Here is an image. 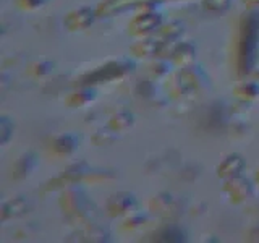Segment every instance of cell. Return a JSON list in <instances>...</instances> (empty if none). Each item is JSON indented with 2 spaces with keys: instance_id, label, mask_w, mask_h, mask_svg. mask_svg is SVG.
<instances>
[{
  "instance_id": "cell-15",
  "label": "cell",
  "mask_w": 259,
  "mask_h": 243,
  "mask_svg": "<svg viewBox=\"0 0 259 243\" xmlns=\"http://www.w3.org/2000/svg\"><path fill=\"white\" fill-rule=\"evenodd\" d=\"M26 211H28V199H24V196H18L10 201H5L2 205V221L21 216L23 213H26Z\"/></svg>"
},
{
  "instance_id": "cell-14",
  "label": "cell",
  "mask_w": 259,
  "mask_h": 243,
  "mask_svg": "<svg viewBox=\"0 0 259 243\" xmlns=\"http://www.w3.org/2000/svg\"><path fill=\"white\" fill-rule=\"evenodd\" d=\"M96 94L97 93L94 86H81L68 96L67 105H70V107H84L96 99Z\"/></svg>"
},
{
  "instance_id": "cell-12",
  "label": "cell",
  "mask_w": 259,
  "mask_h": 243,
  "mask_svg": "<svg viewBox=\"0 0 259 243\" xmlns=\"http://www.w3.org/2000/svg\"><path fill=\"white\" fill-rule=\"evenodd\" d=\"M196 59V47L191 43H178L174 47V52L170 55V60L177 65L178 68H186L194 63Z\"/></svg>"
},
{
  "instance_id": "cell-21",
  "label": "cell",
  "mask_w": 259,
  "mask_h": 243,
  "mask_svg": "<svg viewBox=\"0 0 259 243\" xmlns=\"http://www.w3.org/2000/svg\"><path fill=\"white\" fill-rule=\"evenodd\" d=\"M13 130H15V125L10 118L5 117V115L0 118V143L7 144L8 140H10L12 135H13Z\"/></svg>"
},
{
  "instance_id": "cell-17",
  "label": "cell",
  "mask_w": 259,
  "mask_h": 243,
  "mask_svg": "<svg viewBox=\"0 0 259 243\" xmlns=\"http://www.w3.org/2000/svg\"><path fill=\"white\" fill-rule=\"evenodd\" d=\"M183 23L180 21H170L167 24H162V26L157 29V37L162 40H168V43H177L178 39L183 34Z\"/></svg>"
},
{
  "instance_id": "cell-1",
  "label": "cell",
  "mask_w": 259,
  "mask_h": 243,
  "mask_svg": "<svg viewBox=\"0 0 259 243\" xmlns=\"http://www.w3.org/2000/svg\"><path fill=\"white\" fill-rule=\"evenodd\" d=\"M259 59V12L249 10L240 21L238 59L237 68L240 76H246L256 70Z\"/></svg>"
},
{
  "instance_id": "cell-5",
  "label": "cell",
  "mask_w": 259,
  "mask_h": 243,
  "mask_svg": "<svg viewBox=\"0 0 259 243\" xmlns=\"http://www.w3.org/2000/svg\"><path fill=\"white\" fill-rule=\"evenodd\" d=\"M162 26V16L156 10H143L128 23V32L135 37L151 36Z\"/></svg>"
},
{
  "instance_id": "cell-4",
  "label": "cell",
  "mask_w": 259,
  "mask_h": 243,
  "mask_svg": "<svg viewBox=\"0 0 259 243\" xmlns=\"http://www.w3.org/2000/svg\"><path fill=\"white\" fill-rule=\"evenodd\" d=\"M162 0H102L96 8L99 18H107L115 13H121L132 8H141V10H152L154 5L160 4Z\"/></svg>"
},
{
  "instance_id": "cell-7",
  "label": "cell",
  "mask_w": 259,
  "mask_h": 243,
  "mask_svg": "<svg viewBox=\"0 0 259 243\" xmlns=\"http://www.w3.org/2000/svg\"><path fill=\"white\" fill-rule=\"evenodd\" d=\"M97 12L91 7H79L76 10H71L63 20V26L67 28L68 31L75 32V31H83L88 29L91 24L96 21Z\"/></svg>"
},
{
  "instance_id": "cell-2",
  "label": "cell",
  "mask_w": 259,
  "mask_h": 243,
  "mask_svg": "<svg viewBox=\"0 0 259 243\" xmlns=\"http://www.w3.org/2000/svg\"><path fill=\"white\" fill-rule=\"evenodd\" d=\"M135 70V63L132 60L120 59V60H110L107 63L101 65L96 70L84 73L79 78V86H96L102 83H110L117 78H123L128 73Z\"/></svg>"
},
{
  "instance_id": "cell-25",
  "label": "cell",
  "mask_w": 259,
  "mask_h": 243,
  "mask_svg": "<svg viewBox=\"0 0 259 243\" xmlns=\"http://www.w3.org/2000/svg\"><path fill=\"white\" fill-rule=\"evenodd\" d=\"M47 2H49V0H16L18 7L23 8V10H28V12L37 10V8L44 7Z\"/></svg>"
},
{
  "instance_id": "cell-11",
  "label": "cell",
  "mask_w": 259,
  "mask_h": 243,
  "mask_svg": "<svg viewBox=\"0 0 259 243\" xmlns=\"http://www.w3.org/2000/svg\"><path fill=\"white\" fill-rule=\"evenodd\" d=\"M245 166H246L245 159H243L240 154L233 152V154H229V156H225L222 159L221 164L217 166L215 172H217V177L224 178V180H229V178L241 175Z\"/></svg>"
},
{
  "instance_id": "cell-27",
  "label": "cell",
  "mask_w": 259,
  "mask_h": 243,
  "mask_svg": "<svg viewBox=\"0 0 259 243\" xmlns=\"http://www.w3.org/2000/svg\"><path fill=\"white\" fill-rule=\"evenodd\" d=\"M243 4H245L246 7H249V8H254V7L259 5V0H243Z\"/></svg>"
},
{
  "instance_id": "cell-19",
  "label": "cell",
  "mask_w": 259,
  "mask_h": 243,
  "mask_svg": "<svg viewBox=\"0 0 259 243\" xmlns=\"http://www.w3.org/2000/svg\"><path fill=\"white\" fill-rule=\"evenodd\" d=\"M34 154L32 152H28V154H24L23 157H20V160L16 162V172L15 175L16 177H23V175H26L31 172V169L36 166V160H34Z\"/></svg>"
},
{
  "instance_id": "cell-23",
  "label": "cell",
  "mask_w": 259,
  "mask_h": 243,
  "mask_svg": "<svg viewBox=\"0 0 259 243\" xmlns=\"http://www.w3.org/2000/svg\"><path fill=\"white\" fill-rule=\"evenodd\" d=\"M149 75L152 78H162V76H165L167 73H168V63L165 62V59H162V60H156L154 63L149 65Z\"/></svg>"
},
{
  "instance_id": "cell-8",
  "label": "cell",
  "mask_w": 259,
  "mask_h": 243,
  "mask_svg": "<svg viewBox=\"0 0 259 243\" xmlns=\"http://www.w3.org/2000/svg\"><path fill=\"white\" fill-rule=\"evenodd\" d=\"M164 44H165V40L159 39L157 36H144L138 39L136 43L130 47V52L135 57H140V59H149V57L160 59L162 51H164Z\"/></svg>"
},
{
  "instance_id": "cell-10",
  "label": "cell",
  "mask_w": 259,
  "mask_h": 243,
  "mask_svg": "<svg viewBox=\"0 0 259 243\" xmlns=\"http://www.w3.org/2000/svg\"><path fill=\"white\" fill-rule=\"evenodd\" d=\"M135 209H136L135 194L126 193V191H120V193L112 194L110 199L107 201V214L112 217L132 214Z\"/></svg>"
},
{
  "instance_id": "cell-22",
  "label": "cell",
  "mask_w": 259,
  "mask_h": 243,
  "mask_svg": "<svg viewBox=\"0 0 259 243\" xmlns=\"http://www.w3.org/2000/svg\"><path fill=\"white\" fill-rule=\"evenodd\" d=\"M170 202H172V196H170V194H159V196L152 198L151 208L156 209L157 213H168Z\"/></svg>"
},
{
  "instance_id": "cell-26",
  "label": "cell",
  "mask_w": 259,
  "mask_h": 243,
  "mask_svg": "<svg viewBox=\"0 0 259 243\" xmlns=\"http://www.w3.org/2000/svg\"><path fill=\"white\" fill-rule=\"evenodd\" d=\"M143 222H144V216H141V214H130V217L123 222V229H126V230L138 229V227H140Z\"/></svg>"
},
{
  "instance_id": "cell-6",
  "label": "cell",
  "mask_w": 259,
  "mask_h": 243,
  "mask_svg": "<svg viewBox=\"0 0 259 243\" xmlns=\"http://www.w3.org/2000/svg\"><path fill=\"white\" fill-rule=\"evenodd\" d=\"M60 206H62L63 213L67 216L73 217L75 221H78V219H79V222H83L84 217L88 216L86 209L91 208L93 205L88 201V196L83 191L73 188V190H68L67 193L62 194Z\"/></svg>"
},
{
  "instance_id": "cell-24",
  "label": "cell",
  "mask_w": 259,
  "mask_h": 243,
  "mask_svg": "<svg viewBox=\"0 0 259 243\" xmlns=\"http://www.w3.org/2000/svg\"><path fill=\"white\" fill-rule=\"evenodd\" d=\"M31 75L34 76H44V75H49V73L54 71V63L52 62H37L34 65H31Z\"/></svg>"
},
{
  "instance_id": "cell-3",
  "label": "cell",
  "mask_w": 259,
  "mask_h": 243,
  "mask_svg": "<svg viewBox=\"0 0 259 243\" xmlns=\"http://www.w3.org/2000/svg\"><path fill=\"white\" fill-rule=\"evenodd\" d=\"M206 83H207L206 73L193 63L186 68H180V71L170 79L168 88L174 96H185V94L196 93Z\"/></svg>"
},
{
  "instance_id": "cell-18",
  "label": "cell",
  "mask_w": 259,
  "mask_h": 243,
  "mask_svg": "<svg viewBox=\"0 0 259 243\" xmlns=\"http://www.w3.org/2000/svg\"><path fill=\"white\" fill-rule=\"evenodd\" d=\"M135 124V115L133 113H130L126 110H121V112H117L113 113V115L110 117L107 127L112 128L113 132L117 133H121V132H126L128 128H132Z\"/></svg>"
},
{
  "instance_id": "cell-13",
  "label": "cell",
  "mask_w": 259,
  "mask_h": 243,
  "mask_svg": "<svg viewBox=\"0 0 259 243\" xmlns=\"http://www.w3.org/2000/svg\"><path fill=\"white\" fill-rule=\"evenodd\" d=\"M51 148L57 156H70V154H73L79 148V138L71 133L60 135L52 141Z\"/></svg>"
},
{
  "instance_id": "cell-9",
  "label": "cell",
  "mask_w": 259,
  "mask_h": 243,
  "mask_svg": "<svg viewBox=\"0 0 259 243\" xmlns=\"http://www.w3.org/2000/svg\"><path fill=\"white\" fill-rule=\"evenodd\" d=\"M224 191L227 193V196L230 198V201L241 202L253 194L254 186H253V182L251 180L238 175V177H233V178H229V180H225Z\"/></svg>"
},
{
  "instance_id": "cell-28",
  "label": "cell",
  "mask_w": 259,
  "mask_h": 243,
  "mask_svg": "<svg viewBox=\"0 0 259 243\" xmlns=\"http://www.w3.org/2000/svg\"><path fill=\"white\" fill-rule=\"evenodd\" d=\"M254 182H256V185H259V169H257V172L254 175Z\"/></svg>"
},
{
  "instance_id": "cell-16",
  "label": "cell",
  "mask_w": 259,
  "mask_h": 243,
  "mask_svg": "<svg viewBox=\"0 0 259 243\" xmlns=\"http://www.w3.org/2000/svg\"><path fill=\"white\" fill-rule=\"evenodd\" d=\"M233 94L241 101H254L259 97V83L257 79L241 81L233 88Z\"/></svg>"
},
{
  "instance_id": "cell-20",
  "label": "cell",
  "mask_w": 259,
  "mask_h": 243,
  "mask_svg": "<svg viewBox=\"0 0 259 243\" xmlns=\"http://www.w3.org/2000/svg\"><path fill=\"white\" fill-rule=\"evenodd\" d=\"M232 5V0H202V8L207 12L222 13L227 12Z\"/></svg>"
}]
</instances>
